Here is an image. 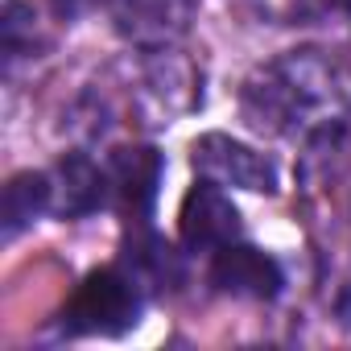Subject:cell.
<instances>
[{
  "label": "cell",
  "instance_id": "6da1fadb",
  "mask_svg": "<svg viewBox=\"0 0 351 351\" xmlns=\"http://www.w3.org/2000/svg\"><path fill=\"white\" fill-rule=\"evenodd\" d=\"M240 108L256 132L335 145L351 120V66L322 50L277 54L248 75Z\"/></svg>",
  "mask_w": 351,
  "mask_h": 351
},
{
  "label": "cell",
  "instance_id": "7a4b0ae2",
  "mask_svg": "<svg viewBox=\"0 0 351 351\" xmlns=\"http://www.w3.org/2000/svg\"><path fill=\"white\" fill-rule=\"evenodd\" d=\"M141 322V285L124 269H95L62 306L66 335H124Z\"/></svg>",
  "mask_w": 351,
  "mask_h": 351
},
{
  "label": "cell",
  "instance_id": "3957f363",
  "mask_svg": "<svg viewBox=\"0 0 351 351\" xmlns=\"http://www.w3.org/2000/svg\"><path fill=\"white\" fill-rule=\"evenodd\" d=\"M195 169L219 186H236V191H252V195H277V165L265 153H256L252 145L232 141L223 132H207L195 141Z\"/></svg>",
  "mask_w": 351,
  "mask_h": 351
},
{
  "label": "cell",
  "instance_id": "277c9868",
  "mask_svg": "<svg viewBox=\"0 0 351 351\" xmlns=\"http://www.w3.org/2000/svg\"><path fill=\"white\" fill-rule=\"evenodd\" d=\"M195 21V0H112V25L124 42L157 54L182 42Z\"/></svg>",
  "mask_w": 351,
  "mask_h": 351
},
{
  "label": "cell",
  "instance_id": "5b68a950",
  "mask_svg": "<svg viewBox=\"0 0 351 351\" xmlns=\"http://www.w3.org/2000/svg\"><path fill=\"white\" fill-rule=\"evenodd\" d=\"M178 232H182V244L191 252H219V248H228L244 236V223H240L236 203L219 191V182L203 178L182 199Z\"/></svg>",
  "mask_w": 351,
  "mask_h": 351
},
{
  "label": "cell",
  "instance_id": "8992f818",
  "mask_svg": "<svg viewBox=\"0 0 351 351\" xmlns=\"http://www.w3.org/2000/svg\"><path fill=\"white\" fill-rule=\"evenodd\" d=\"M161 153L153 145H128L116 149L108 161V182H112V207L132 223L145 228L157 203V186H161Z\"/></svg>",
  "mask_w": 351,
  "mask_h": 351
},
{
  "label": "cell",
  "instance_id": "52a82bcc",
  "mask_svg": "<svg viewBox=\"0 0 351 351\" xmlns=\"http://www.w3.org/2000/svg\"><path fill=\"white\" fill-rule=\"evenodd\" d=\"M211 281H215L223 293H232V298L273 302V298L281 293V285H285V273H281V265H277L269 252H261V248L236 240V244H228V248L215 252Z\"/></svg>",
  "mask_w": 351,
  "mask_h": 351
},
{
  "label": "cell",
  "instance_id": "ba28073f",
  "mask_svg": "<svg viewBox=\"0 0 351 351\" xmlns=\"http://www.w3.org/2000/svg\"><path fill=\"white\" fill-rule=\"evenodd\" d=\"M108 203H112L108 165H95L87 153H66L54 169V211L62 219H83Z\"/></svg>",
  "mask_w": 351,
  "mask_h": 351
},
{
  "label": "cell",
  "instance_id": "9c48e42d",
  "mask_svg": "<svg viewBox=\"0 0 351 351\" xmlns=\"http://www.w3.org/2000/svg\"><path fill=\"white\" fill-rule=\"evenodd\" d=\"M124 265H128V277L141 285V289H173L182 285V256L173 252L161 236L145 228H132V240L124 244Z\"/></svg>",
  "mask_w": 351,
  "mask_h": 351
},
{
  "label": "cell",
  "instance_id": "30bf717a",
  "mask_svg": "<svg viewBox=\"0 0 351 351\" xmlns=\"http://www.w3.org/2000/svg\"><path fill=\"white\" fill-rule=\"evenodd\" d=\"M54 207V178L50 173H17L5 186V203H0V219H5V240H17L25 228H34L46 211Z\"/></svg>",
  "mask_w": 351,
  "mask_h": 351
},
{
  "label": "cell",
  "instance_id": "8fae6325",
  "mask_svg": "<svg viewBox=\"0 0 351 351\" xmlns=\"http://www.w3.org/2000/svg\"><path fill=\"white\" fill-rule=\"evenodd\" d=\"M0 34H5V62H9V66H13L17 58L34 54V42H38V34H34V13L21 5V0H9V5H5Z\"/></svg>",
  "mask_w": 351,
  "mask_h": 351
},
{
  "label": "cell",
  "instance_id": "7c38bea8",
  "mask_svg": "<svg viewBox=\"0 0 351 351\" xmlns=\"http://www.w3.org/2000/svg\"><path fill=\"white\" fill-rule=\"evenodd\" d=\"M99 5H112V0H54L58 17H83V13H91Z\"/></svg>",
  "mask_w": 351,
  "mask_h": 351
},
{
  "label": "cell",
  "instance_id": "4fadbf2b",
  "mask_svg": "<svg viewBox=\"0 0 351 351\" xmlns=\"http://www.w3.org/2000/svg\"><path fill=\"white\" fill-rule=\"evenodd\" d=\"M322 5H330V9H339V13L351 17V0H322Z\"/></svg>",
  "mask_w": 351,
  "mask_h": 351
}]
</instances>
